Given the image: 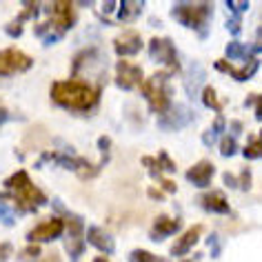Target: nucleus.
<instances>
[{"instance_id":"obj_1","label":"nucleus","mask_w":262,"mask_h":262,"mask_svg":"<svg viewBox=\"0 0 262 262\" xmlns=\"http://www.w3.org/2000/svg\"><path fill=\"white\" fill-rule=\"evenodd\" d=\"M51 102L58 107L74 111V114H87L96 109L100 102V87L80 80V78H69V80H56L49 89Z\"/></svg>"},{"instance_id":"obj_2","label":"nucleus","mask_w":262,"mask_h":262,"mask_svg":"<svg viewBox=\"0 0 262 262\" xmlns=\"http://www.w3.org/2000/svg\"><path fill=\"white\" fill-rule=\"evenodd\" d=\"M3 187L7 189V193H0V200H7L16 207L18 213H36L45 202H47V195L40 187L34 185V180L29 178V173L20 169L14 176H9L7 180L3 182Z\"/></svg>"},{"instance_id":"obj_3","label":"nucleus","mask_w":262,"mask_h":262,"mask_svg":"<svg viewBox=\"0 0 262 262\" xmlns=\"http://www.w3.org/2000/svg\"><path fill=\"white\" fill-rule=\"evenodd\" d=\"M78 14H76V5L74 3H54L49 5V20H45L42 25H36V36L47 38V31H51V42L60 40L64 36V31H69L76 25Z\"/></svg>"},{"instance_id":"obj_4","label":"nucleus","mask_w":262,"mask_h":262,"mask_svg":"<svg viewBox=\"0 0 262 262\" xmlns=\"http://www.w3.org/2000/svg\"><path fill=\"white\" fill-rule=\"evenodd\" d=\"M171 16L176 23L198 31L200 36H207L209 23H211V16H213V5L211 3H176L171 7Z\"/></svg>"},{"instance_id":"obj_5","label":"nucleus","mask_w":262,"mask_h":262,"mask_svg":"<svg viewBox=\"0 0 262 262\" xmlns=\"http://www.w3.org/2000/svg\"><path fill=\"white\" fill-rule=\"evenodd\" d=\"M54 207L58 209L60 218L64 222V249H67L71 262H78L84 253V242H87V229H84V220L76 213H69L60 202H54Z\"/></svg>"},{"instance_id":"obj_6","label":"nucleus","mask_w":262,"mask_h":262,"mask_svg":"<svg viewBox=\"0 0 262 262\" xmlns=\"http://www.w3.org/2000/svg\"><path fill=\"white\" fill-rule=\"evenodd\" d=\"M169 71H158V74L149 76L145 82L140 84V91L145 96V100L149 102V109L154 114H167L173 107L171 102V87H169Z\"/></svg>"},{"instance_id":"obj_7","label":"nucleus","mask_w":262,"mask_h":262,"mask_svg":"<svg viewBox=\"0 0 262 262\" xmlns=\"http://www.w3.org/2000/svg\"><path fill=\"white\" fill-rule=\"evenodd\" d=\"M149 56H151V60L160 62L162 67H165V71L169 69V74L180 69L178 49H176L171 38H160V36L151 38V40H149Z\"/></svg>"},{"instance_id":"obj_8","label":"nucleus","mask_w":262,"mask_h":262,"mask_svg":"<svg viewBox=\"0 0 262 262\" xmlns=\"http://www.w3.org/2000/svg\"><path fill=\"white\" fill-rule=\"evenodd\" d=\"M34 67V58L25 51L9 47L0 49V76H16Z\"/></svg>"},{"instance_id":"obj_9","label":"nucleus","mask_w":262,"mask_h":262,"mask_svg":"<svg viewBox=\"0 0 262 262\" xmlns=\"http://www.w3.org/2000/svg\"><path fill=\"white\" fill-rule=\"evenodd\" d=\"M45 160H51L56 162L58 167L62 169H69V171H74L76 176H80V178H94V176L100 171V167L91 165L87 158H80V156H69V154H47L45 156Z\"/></svg>"},{"instance_id":"obj_10","label":"nucleus","mask_w":262,"mask_h":262,"mask_svg":"<svg viewBox=\"0 0 262 262\" xmlns=\"http://www.w3.org/2000/svg\"><path fill=\"white\" fill-rule=\"evenodd\" d=\"M64 235V222L60 215H54V218H47L31 229L27 233L29 245H45V242H54L58 238Z\"/></svg>"},{"instance_id":"obj_11","label":"nucleus","mask_w":262,"mask_h":262,"mask_svg":"<svg viewBox=\"0 0 262 262\" xmlns=\"http://www.w3.org/2000/svg\"><path fill=\"white\" fill-rule=\"evenodd\" d=\"M145 82V74H142V67L138 64H131L127 60H120L116 64V84L122 91H129L134 87H140Z\"/></svg>"},{"instance_id":"obj_12","label":"nucleus","mask_w":262,"mask_h":262,"mask_svg":"<svg viewBox=\"0 0 262 262\" xmlns=\"http://www.w3.org/2000/svg\"><path fill=\"white\" fill-rule=\"evenodd\" d=\"M213 176H215V167L211 165V162H209V160H198L193 167H189V169H187L185 178L191 182L193 187L207 189L209 185H211Z\"/></svg>"},{"instance_id":"obj_13","label":"nucleus","mask_w":262,"mask_h":262,"mask_svg":"<svg viewBox=\"0 0 262 262\" xmlns=\"http://www.w3.org/2000/svg\"><path fill=\"white\" fill-rule=\"evenodd\" d=\"M191 118H193V114L185 107V104H173L167 114L160 116V129H169V131L182 129L185 124H189Z\"/></svg>"},{"instance_id":"obj_14","label":"nucleus","mask_w":262,"mask_h":262,"mask_svg":"<svg viewBox=\"0 0 262 262\" xmlns=\"http://www.w3.org/2000/svg\"><path fill=\"white\" fill-rule=\"evenodd\" d=\"M182 227V220L180 218H171V215H158V218L154 220L151 229H149V238L160 242L169 238V235H173L176 231H180Z\"/></svg>"},{"instance_id":"obj_15","label":"nucleus","mask_w":262,"mask_h":262,"mask_svg":"<svg viewBox=\"0 0 262 262\" xmlns=\"http://www.w3.org/2000/svg\"><path fill=\"white\" fill-rule=\"evenodd\" d=\"M142 38L138 31H122L114 40V49L118 56H136L142 51Z\"/></svg>"},{"instance_id":"obj_16","label":"nucleus","mask_w":262,"mask_h":262,"mask_svg":"<svg viewBox=\"0 0 262 262\" xmlns=\"http://www.w3.org/2000/svg\"><path fill=\"white\" fill-rule=\"evenodd\" d=\"M200 235H202V227L200 225H193V227L185 229V233H182L180 238L176 240V245L171 247V255H176V258H182L185 253H189L195 245H198Z\"/></svg>"},{"instance_id":"obj_17","label":"nucleus","mask_w":262,"mask_h":262,"mask_svg":"<svg viewBox=\"0 0 262 262\" xmlns=\"http://www.w3.org/2000/svg\"><path fill=\"white\" fill-rule=\"evenodd\" d=\"M200 205L209 213H218V215H229L231 213V205L227 202V198L220 191H207L200 195Z\"/></svg>"},{"instance_id":"obj_18","label":"nucleus","mask_w":262,"mask_h":262,"mask_svg":"<svg viewBox=\"0 0 262 262\" xmlns=\"http://www.w3.org/2000/svg\"><path fill=\"white\" fill-rule=\"evenodd\" d=\"M87 242L91 247H96L102 253H114L116 251V240L104 231L102 227H87Z\"/></svg>"},{"instance_id":"obj_19","label":"nucleus","mask_w":262,"mask_h":262,"mask_svg":"<svg viewBox=\"0 0 262 262\" xmlns=\"http://www.w3.org/2000/svg\"><path fill=\"white\" fill-rule=\"evenodd\" d=\"M142 9H145V3H118V20H122V23H129V20H136L140 14H142Z\"/></svg>"},{"instance_id":"obj_20","label":"nucleus","mask_w":262,"mask_h":262,"mask_svg":"<svg viewBox=\"0 0 262 262\" xmlns=\"http://www.w3.org/2000/svg\"><path fill=\"white\" fill-rule=\"evenodd\" d=\"M227 58L229 60H245V62H249V60H253V51H251V47H247V45H242V42H229L227 45Z\"/></svg>"},{"instance_id":"obj_21","label":"nucleus","mask_w":262,"mask_h":262,"mask_svg":"<svg viewBox=\"0 0 262 262\" xmlns=\"http://www.w3.org/2000/svg\"><path fill=\"white\" fill-rule=\"evenodd\" d=\"M258 67H260V62H258V58H253V60H249V62H245L242 67L238 69V67H233L231 69V78H235V80H249L251 76H255V71H258Z\"/></svg>"},{"instance_id":"obj_22","label":"nucleus","mask_w":262,"mask_h":262,"mask_svg":"<svg viewBox=\"0 0 262 262\" xmlns=\"http://www.w3.org/2000/svg\"><path fill=\"white\" fill-rule=\"evenodd\" d=\"M242 154H245V158L253 160V158H262V140L255 138V136H251L247 142V147L242 149Z\"/></svg>"},{"instance_id":"obj_23","label":"nucleus","mask_w":262,"mask_h":262,"mask_svg":"<svg viewBox=\"0 0 262 262\" xmlns=\"http://www.w3.org/2000/svg\"><path fill=\"white\" fill-rule=\"evenodd\" d=\"M200 98H202V104H207L209 109H213V111H218V114H220L222 104H220V100H218V96H215V89H213V87H205V89H202Z\"/></svg>"},{"instance_id":"obj_24","label":"nucleus","mask_w":262,"mask_h":262,"mask_svg":"<svg viewBox=\"0 0 262 262\" xmlns=\"http://www.w3.org/2000/svg\"><path fill=\"white\" fill-rule=\"evenodd\" d=\"M235 151H238V140H235L233 136H222L220 138V154L225 156V158H229V156H233Z\"/></svg>"},{"instance_id":"obj_25","label":"nucleus","mask_w":262,"mask_h":262,"mask_svg":"<svg viewBox=\"0 0 262 262\" xmlns=\"http://www.w3.org/2000/svg\"><path fill=\"white\" fill-rule=\"evenodd\" d=\"M40 255H42V247L40 245H29V247H25L23 251L18 253V258L25 260V262H36Z\"/></svg>"},{"instance_id":"obj_26","label":"nucleus","mask_w":262,"mask_h":262,"mask_svg":"<svg viewBox=\"0 0 262 262\" xmlns=\"http://www.w3.org/2000/svg\"><path fill=\"white\" fill-rule=\"evenodd\" d=\"M156 160H158V167H160V171H162V173H165V171L176 173V162L169 158V154H167V151H160Z\"/></svg>"},{"instance_id":"obj_27","label":"nucleus","mask_w":262,"mask_h":262,"mask_svg":"<svg viewBox=\"0 0 262 262\" xmlns=\"http://www.w3.org/2000/svg\"><path fill=\"white\" fill-rule=\"evenodd\" d=\"M238 189H242V191H249V189H251V169L249 167L242 169L240 176H238Z\"/></svg>"},{"instance_id":"obj_28","label":"nucleus","mask_w":262,"mask_h":262,"mask_svg":"<svg viewBox=\"0 0 262 262\" xmlns=\"http://www.w3.org/2000/svg\"><path fill=\"white\" fill-rule=\"evenodd\" d=\"M151 255L154 253H149L147 249H134V251L129 253V262H149Z\"/></svg>"},{"instance_id":"obj_29","label":"nucleus","mask_w":262,"mask_h":262,"mask_svg":"<svg viewBox=\"0 0 262 262\" xmlns=\"http://www.w3.org/2000/svg\"><path fill=\"white\" fill-rule=\"evenodd\" d=\"M23 27H25V23L20 20V18H16L14 23H7V27H5V31L11 36V38H18L23 34Z\"/></svg>"},{"instance_id":"obj_30","label":"nucleus","mask_w":262,"mask_h":262,"mask_svg":"<svg viewBox=\"0 0 262 262\" xmlns=\"http://www.w3.org/2000/svg\"><path fill=\"white\" fill-rule=\"evenodd\" d=\"M240 27H242V25H240V16H229V20H227V29H229V34H231V36H238L240 34Z\"/></svg>"},{"instance_id":"obj_31","label":"nucleus","mask_w":262,"mask_h":262,"mask_svg":"<svg viewBox=\"0 0 262 262\" xmlns=\"http://www.w3.org/2000/svg\"><path fill=\"white\" fill-rule=\"evenodd\" d=\"M36 262H62V258H60V253L58 251H47V253L42 251V255Z\"/></svg>"},{"instance_id":"obj_32","label":"nucleus","mask_w":262,"mask_h":262,"mask_svg":"<svg viewBox=\"0 0 262 262\" xmlns=\"http://www.w3.org/2000/svg\"><path fill=\"white\" fill-rule=\"evenodd\" d=\"M11 253H14V247H11L9 242H0V262L9 260Z\"/></svg>"},{"instance_id":"obj_33","label":"nucleus","mask_w":262,"mask_h":262,"mask_svg":"<svg viewBox=\"0 0 262 262\" xmlns=\"http://www.w3.org/2000/svg\"><path fill=\"white\" fill-rule=\"evenodd\" d=\"M227 7L231 11H235V16H238V14H242V11L249 9V3H227Z\"/></svg>"},{"instance_id":"obj_34","label":"nucleus","mask_w":262,"mask_h":262,"mask_svg":"<svg viewBox=\"0 0 262 262\" xmlns=\"http://www.w3.org/2000/svg\"><path fill=\"white\" fill-rule=\"evenodd\" d=\"M158 182H160V185H162V189H165V191H169V193H176V189H178V187H176V182H173V180L160 178Z\"/></svg>"},{"instance_id":"obj_35","label":"nucleus","mask_w":262,"mask_h":262,"mask_svg":"<svg viewBox=\"0 0 262 262\" xmlns=\"http://www.w3.org/2000/svg\"><path fill=\"white\" fill-rule=\"evenodd\" d=\"M222 180H225V185H227V187L238 189V178H233V173H222Z\"/></svg>"},{"instance_id":"obj_36","label":"nucleus","mask_w":262,"mask_h":262,"mask_svg":"<svg viewBox=\"0 0 262 262\" xmlns=\"http://www.w3.org/2000/svg\"><path fill=\"white\" fill-rule=\"evenodd\" d=\"M98 147H100V151H102L104 156H107V151H109V147H111V140L107 138V136H102V138H100V140H98Z\"/></svg>"},{"instance_id":"obj_37","label":"nucleus","mask_w":262,"mask_h":262,"mask_svg":"<svg viewBox=\"0 0 262 262\" xmlns=\"http://www.w3.org/2000/svg\"><path fill=\"white\" fill-rule=\"evenodd\" d=\"M255 118L262 122V94L255 96Z\"/></svg>"},{"instance_id":"obj_38","label":"nucleus","mask_w":262,"mask_h":262,"mask_svg":"<svg viewBox=\"0 0 262 262\" xmlns=\"http://www.w3.org/2000/svg\"><path fill=\"white\" fill-rule=\"evenodd\" d=\"M7 118H9V111L5 109V107H0V127H3V124L7 122Z\"/></svg>"},{"instance_id":"obj_39","label":"nucleus","mask_w":262,"mask_h":262,"mask_svg":"<svg viewBox=\"0 0 262 262\" xmlns=\"http://www.w3.org/2000/svg\"><path fill=\"white\" fill-rule=\"evenodd\" d=\"M149 195H151L154 200H165V195H162V193L158 191V189H149Z\"/></svg>"},{"instance_id":"obj_40","label":"nucleus","mask_w":262,"mask_h":262,"mask_svg":"<svg viewBox=\"0 0 262 262\" xmlns=\"http://www.w3.org/2000/svg\"><path fill=\"white\" fill-rule=\"evenodd\" d=\"M149 262H169L167 258H160V255H151V260Z\"/></svg>"},{"instance_id":"obj_41","label":"nucleus","mask_w":262,"mask_h":262,"mask_svg":"<svg viewBox=\"0 0 262 262\" xmlns=\"http://www.w3.org/2000/svg\"><path fill=\"white\" fill-rule=\"evenodd\" d=\"M94 262H109V260H107V258H96Z\"/></svg>"},{"instance_id":"obj_42","label":"nucleus","mask_w":262,"mask_h":262,"mask_svg":"<svg viewBox=\"0 0 262 262\" xmlns=\"http://www.w3.org/2000/svg\"><path fill=\"white\" fill-rule=\"evenodd\" d=\"M182 262H195V260H182Z\"/></svg>"},{"instance_id":"obj_43","label":"nucleus","mask_w":262,"mask_h":262,"mask_svg":"<svg viewBox=\"0 0 262 262\" xmlns=\"http://www.w3.org/2000/svg\"><path fill=\"white\" fill-rule=\"evenodd\" d=\"M260 140H262V134H260Z\"/></svg>"}]
</instances>
